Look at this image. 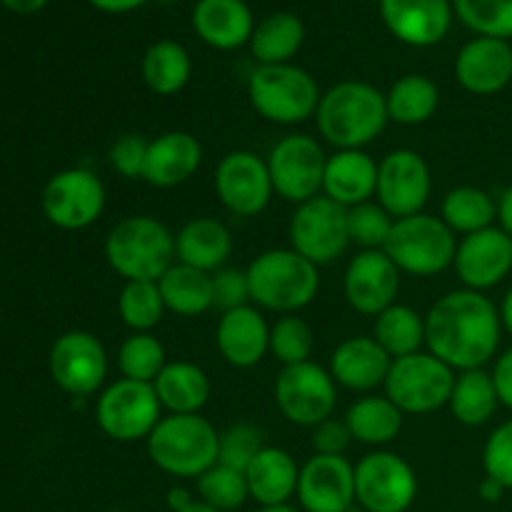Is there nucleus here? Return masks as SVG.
Returning <instances> with one entry per match:
<instances>
[{
	"label": "nucleus",
	"mask_w": 512,
	"mask_h": 512,
	"mask_svg": "<svg viewBox=\"0 0 512 512\" xmlns=\"http://www.w3.org/2000/svg\"><path fill=\"white\" fill-rule=\"evenodd\" d=\"M500 335V310L478 290L463 288L445 293L425 315L428 353L458 373L485 368L498 353Z\"/></svg>",
	"instance_id": "f257e3e1"
},
{
	"label": "nucleus",
	"mask_w": 512,
	"mask_h": 512,
	"mask_svg": "<svg viewBox=\"0 0 512 512\" xmlns=\"http://www.w3.org/2000/svg\"><path fill=\"white\" fill-rule=\"evenodd\" d=\"M318 130L338 150H365L390 123L385 93L365 80H343L320 98Z\"/></svg>",
	"instance_id": "f03ea898"
},
{
	"label": "nucleus",
	"mask_w": 512,
	"mask_h": 512,
	"mask_svg": "<svg viewBox=\"0 0 512 512\" xmlns=\"http://www.w3.org/2000/svg\"><path fill=\"white\" fill-rule=\"evenodd\" d=\"M108 265L125 280L158 283L175 263V235L153 215H128L105 238Z\"/></svg>",
	"instance_id": "7ed1b4c3"
},
{
	"label": "nucleus",
	"mask_w": 512,
	"mask_h": 512,
	"mask_svg": "<svg viewBox=\"0 0 512 512\" xmlns=\"http://www.w3.org/2000/svg\"><path fill=\"white\" fill-rule=\"evenodd\" d=\"M250 300L258 308L280 315H295L308 308L320 290L318 265L293 248H273L248 265Z\"/></svg>",
	"instance_id": "20e7f679"
},
{
	"label": "nucleus",
	"mask_w": 512,
	"mask_h": 512,
	"mask_svg": "<svg viewBox=\"0 0 512 512\" xmlns=\"http://www.w3.org/2000/svg\"><path fill=\"white\" fill-rule=\"evenodd\" d=\"M148 458L173 478L198 480L218 463L220 433L203 415H163L148 435Z\"/></svg>",
	"instance_id": "39448f33"
},
{
	"label": "nucleus",
	"mask_w": 512,
	"mask_h": 512,
	"mask_svg": "<svg viewBox=\"0 0 512 512\" xmlns=\"http://www.w3.org/2000/svg\"><path fill=\"white\" fill-rule=\"evenodd\" d=\"M248 98L260 118L278 125H298L318 113L323 93L308 70L283 63L258 65L248 78Z\"/></svg>",
	"instance_id": "423d86ee"
},
{
	"label": "nucleus",
	"mask_w": 512,
	"mask_h": 512,
	"mask_svg": "<svg viewBox=\"0 0 512 512\" xmlns=\"http://www.w3.org/2000/svg\"><path fill=\"white\" fill-rule=\"evenodd\" d=\"M383 250L398 265L400 273L415 275V278H433V275L453 268L458 238L443 223V218L418 213L395 220Z\"/></svg>",
	"instance_id": "0eeeda50"
},
{
	"label": "nucleus",
	"mask_w": 512,
	"mask_h": 512,
	"mask_svg": "<svg viewBox=\"0 0 512 512\" xmlns=\"http://www.w3.org/2000/svg\"><path fill=\"white\" fill-rule=\"evenodd\" d=\"M455 378L458 375L450 365L420 350L393 360L383 388L405 415H428L450 403Z\"/></svg>",
	"instance_id": "6e6552de"
},
{
	"label": "nucleus",
	"mask_w": 512,
	"mask_h": 512,
	"mask_svg": "<svg viewBox=\"0 0 512 512\" xmlns=\"http://www.w3.org/2000/svg\"><path fill=\"white\" fill-rule=\"evenodd\" d=\"M163 418V405L153 383L120 378L110 383L95 403V423L115 443L148 440Z\"/></svg>",
	"instance_id": "1a4fd4ad"
},
{
	"label": "nucleus",
	"mask_w": 512,
	"mask_h": 512,
	"mask_svg": "<svg viewBox=\"0 0 512 512\" xmlns=\"http://www.w3.org/2000/svg\"><path fill=\"white\" fill-rule=\"evenodd\" d=\"M290 248L313 265H330L348 250V208L320 193L295 208L290 218Z\"/></svg>",
	"instance_id": "9d476101"
},
{
	"label": "nucleus",
	"mask_w": 512,
	"mask_h": 512,
	"mask_svg": "<svg viewBox=\"0 0 512 512\" xmlns=\"http://www.w3.org/2000/svg\"><path fill=\"white\" fill-rule=\"evenodd\" d=\"M338 403V383L330 370L318 363L288 365L275 378V405L288 423L300 428H315L323 420L333 418Z\"/></svg>",
	"instance_id": "9b49d317"
},
{
	"label": "nucleus",
	"mask_w": 512,
	"mask_h": 512,
	"mask_svg": "<svg viewBox=\"0 0 512 512\" xmlns=\"http://www.w3.org/2000/svg\"><path fill=\"white\" fill-rule=\"evenodd\" d=\"M328 155L323 145L305 133L285 135L268 155V170L275 193L288 203H305L323 193Z\"/></svg>",
	"instance_id": "f8f14e48"
},
{
	"label": "nucleus",
	"mask_w": 512,
	"mask_h": 512,
	"mask_svg": "<svg viewBox=\"0 0 512 512\" xmlns=\"http://www.w3.org/2000/svg\"><path fill=\"white\" fill-rule=\"evenodd\" d=\"M418 498V475L400 455L378 450L355 465V500L368 512H408Z\"/></svg>",
	"instance_id": "ddd939ff"
},
{
	"label": "nucleus",
	"mask_w": 512,
	"mask_h": 512,
	"mask_svg": "<svg viewBox=\"0 0 512 512\" xmlns=\"http://www.w3.org/2000/svg\"><path fill=\"white\" fill-rule=\"evenodd\" d=\"M215 193L223 208L238 218L260 215L275 195L268 160L253 150H230L215 168Z\"/></svg>",
	"instance_id": "4468645a"
},
{
	"label": "nucleus",
	"mask_w": 512,
	"mask_h": 512,
	"mask_svg": "<svg viewBox=\"0 0 512 512\" xmlns=\"http://www.w3.org/2000/svg\"><path fill=\"white\" fill-rule=\"evenodd\" d=\"M433 193V175L418 150L398 148L378 163V203L395 220L423 213Z\"/></svg>",
	"instance_id": "2eb2a0df"
},
{
	"label": "nucleus",
	"mask_w": 512,
	"mask_h": 512,
	"mask_svg": "<svg viewBox=\"0 0 512 512\" xmlns=\"http://www.w3.org/2000/svg\"><path fill=\"white\" fill-rule=\"evenodd\" d=\"M43 210L63 230L90 228L105 210V185L85 168L63 170L45 185Z\"/></svg>",
	"instance_id": "dca6fc26"
},
{
	"label": "nucleus",
	"mask_w": 512,
	"mask_h": 512,
	"mask_svg": "<svg viewBox=\"0 0 512 512\" xmlns=\"http://www.w3.org/2000/svg\"><path fill=\"white\" fill-rule=\"evenodd\" d=\"M50 375L70 395H93L108 378V353L93 333L70 330L50 350Z\"/></svg>",
	"instance_id": "f3484780"
},
{
	"label": "nucleus",
	"mask_w": 512,
	"mask_h": 512,
	"mask_svg": "<svg viewBox=\"0 0 512 512\" xmlns=\"http://www.w3.org/2000/svg\"><path fill=\"white\" fill-rule=\"evenodd\" d=\"M400 270L385 250H360L345 268L343 290L353 310L378 318L395 305L400 293Z\"/></svg>",
	"instance_id": "a211bd4d"
},
{
	"label": "nucleus",
	"mask_w": 512,
	"mask_h": 512,
	"mask_svg": "<svg viewBox=\"0 0 512 512\" xmlns=\"http://www.w3.org/2000/svg\"><path fill=\"white\" fill-rule=\"evenodd\" d=\"M453 268L468 290L485 293L495 288L512 270V238L495 225L480 233L465 235L458 243Z\"/></svg>",
	"instance_id": "6ab92c4d"
},
{
	"label": "nucleus",
	"mask_w": 512,
	"mask_h": 512,
	"mask_svg": "<svg viewBox=\"0 0 512 512\" xmlns=\"http://www.w3.org/2000/svg\"><path fill=\"white\" fill-rule=\"evenodd\" d=\"M298 500L305 512H348L355 503V465L345 455H313L300 468Z\"/></svg>",
	"instance_id": "aec40b11"
},
{
	"label": "nucleus",
	"mask_w": 512,
	"mask_h": 512,
	"mask_svg": "<svg viewBox=\"0 0 512 512\" xmlns=\"http://www.w3.org/2000/svg\"><path fill=\"white\" fill-rule=\"evenodd\" d=\"M380 15L400 43L430 48L450 33L455 10L450 0H380Z\"/></svg>",
	"instance_id": "412c9836"
},
{
	"label": "nucleus",
	"mask_w": 512,
	"mask_h": 512,
	"mask_svg": "<svg viewBox=\"0 0 512 512\" xmlns=\"http://www.w3.org/2000/svg\"><path fill=\"white\" fill-rule=\"evenodd\" d=\"M455 78L468 93L495 95L512 83V45L475 35L455 58Z\"/></svg>",
	"instance_id": "4be33fe9"
},
{
	"label": "nucleus",
	"mask_w": 512,
	"mask_h": 512,
	"mask_svg": "<svg viewBox=\"0 0 512 512\" xmlns=\"http://www.w3.org/2000/svg\"><path fill=\"white\" fill-rule=\"evenodd\" d=\"M203 148L188 130H168L148 143L143 180L153 188H178L198 173Z\"/></svg>",
	"instance_id": "5701e85b"
},
{
	"label": "nucleus",
	"mask_w": 512,
	"mask_h": 512,
	"mask_svg": "<svg viewBox=\"0 0 512 512\" xmlns=\"http://www.w3.org/2000/svg\"><path fill=\"white\" fill-rule=\"evenodd\" d=\"M390 365L393 358L380 348L373 335H353L333 350L328 370L340 388L370 393L385 385Z\"/></svg>",
	"instance_id": "b1692460"
},
{
	"label": "nucleus",
	"mask_w": 512,
	"mask_h": 512,
	"mask_svg": "<svg viewBox=\"0 0 512 512\" xmlns=\"http://www.w3.org/2000/svg\"><path fill=\"white\" fill-rule=\"evenodd\" d=\"M215 345L233 368H255L270 350V325L253 305L223 313L215 328Z\"/></svg>",
	"instance_id": "393cba45"
},
{
	"label": "nucleus",
	"mask_w": 512,
	"mask_h": 512,
	"mask_svg": "<svg viewBox=\"0 0 512 512\" xmlns=\"http://www.w3.org/2000/svg\"><path fill=\"white\" fill-rule=\"evenodd\" d=\"M193 30L215 50L243 48L253 38V10L245 0H198L193 8Z\"/></svg>",
	"instance_id": "a878e982"
},
{
	"label": "nucleus",
	"mask_w": 512,
	"mask_h": 512,
	"mask_svg": "<svg viewBox=\"0 0 512 512\" xmlns=\"http://www.w3.org/2000/svg\"><path fill=\"white\" fill-rule=\"evenodd\" d=\"M378 190V163L365 150H338L325 165L323 195L343 208L368 203Z\"/></svg>",
	"instance_id": "bb28decb"
},
{
	"label": "nucleus",
	"mask_w": 512,
	"mask_h": 512,
	"mask_svg": "<svg viewBox=\"0 0 512 512\" xmlns=\"http://www.w3.org/2000/svg\"><path fill=\"white\" fill-rule=\"evenodd\" d=\"M250 498L258 500L263 508H280L298 495L300 468L293 455L283 448L265 445L250 468L245 470Z\"/></svg>",
	"instance_id": "cd10ccee"
},
{
	"label": "nucleus",
	"mask_w": 512,
	"mask_h": 512,
	"mask_svg": "<svg viewBox=\"0 0 512 512\" xmlns=\"http://www.w3.org/2000/svg\"><path fill=\"white\" fill-rule=\"evenodd\" d=\"M233 253V235L225 223L215 218H193L175 235V258L178 263L215 273L225 268Z\"/></svg>",
	"instance_id": "c85d7f7f"
},
{
	"label": "nucleus",
	"mask_w": 512,
	"mask_h": 512,
	"mask_svg": "<svg viewBox=\"0 0 512 512\" xmlns=\"http://www.w3.org/2000/svg\"><path fill=\"white\" fill-rule=\"evenodd\" d=\"M160 405L168 415H198L210 400V380L203 368L188 360H175L153 383Z\"/></svg>",
	"instance_id": "c756f323"
},
{
	"label": "nucleus",
	"mask_w": 512,
	"mask_h": 512,
	"mask_svg": "<svg viewBox=\"0 0 512 512\" xmlns=\"http://www.w3.org/2000/svg\"><path fill=\"white\" fill-rule=\"evenodd\" d=\"M305 43L303 20L288 10L265 15L260 23H255L253 38H250V53L258 60V65H283L298 55Z\"/></svg>",
	"instance_id": "7c9ffc66"
},
{
	"label": "nucleus",
	"mask_w": 512,
	"mask_h": 512,
	"mask_svg": "<svg viewBox=\"0 0 512 512\" xmlns=\"http://www.w3.org/2000/svg\"><path fill=\"white\" fill-rule=\"evenodd\" d=\"M405 413L388 398V395H368V398L355 400L345 413L353 440L365 445H388L403 430Z\"/></svg>",
	"instance_id": "2f4dec72"
},
{
	"label": "nucleus",
	"mask_w": 512,
	"mask_h": 512,
	"mask_svg": "<svg viewBox=\"0 0 512 512\" xmlns=\"http://www.w3.org/2000/svg\"><path fill=\"white\" fill-rule=\"evenodd\" d=\"M158 288L165 300V308L183 318H195L213 308V273L175 263L158 280Z\"/></svg>",
	"instance_id": "473e14b6"
},
{
	"label": "nucleus",
	"mask_w": 512,
	"mask_h": 512,
	"mask_svg": "<svg viewBox=\"0 0 512 512\" xmlns=\"http://www.w3.org/2000/svg\"><path fill=\"white\" fill-rule=\"evenodd\" d=\"M500 398L495 390L493 373L483 368L463 370L455 378L453 395H450V413L458 423L468 425V428H480L488 423L498 410Z\"/></svg>",
	"instance_id": "72a5a7b5"
},
{
	"label": "nucleus",
	"mask_w": 512,
	"mask_h": 512,
	"mask_svg": "<svg viewBox=\"0 0 512 512\" xmlns=\"http://www.w3.org/2000/svg\"><path fill=\"white\" fill-rule=\"evenodd\" d=\"M388 118L398 125H423L438 113L440 90L433 78L420 73L403 75L385 93Z\"/></svg>",
	"instance_id": "f704fd0d"
},
{
	"label": "nucleus",
	"mask_w": 512,
	"mask_h": 512,
	"mask_svg": "<svg viewBox=\"0 0 512 512\" xmlns=\"http://www.w3.org/2000/svg\"><path fill=\"white\" fill-rule=\"evenodd\" d=\"M193 75V60L178 40H158L143 55V80L155 95H178Z\"/></svg>",
	"instance_id": "c9c22d12"
},
{
	"label": "nucleus",
	"mask_w": 512,
	"mask_h": 512,
	"mask_svg": "<svg viewBox=\"0 0 512 512\" xmlns=\"http://www.w3.org/2000/svg\"><path fill=\"white\" fill-rule=\"evenodd\" d=\"M373 338L393 360L420 353L425 345V315L410 305H390L375 318Z\"/></svg>",
	"instance_id": "e433bc0d"
},
{
	"label": "nucleus",
	"mask_w": 512,
	"mask_h": 512,
	"mask_svg": "<svg viewBox=\"0 0 512 512\" xmlns=\"http://www.w3.org/2000/svg\"><path fill=\"white\" fill-rule=\"evenodd\" d=\"M440 218L453 233H460L465 238V235L493 228V223L498 220V203L485 190L460 185L443 198Z\"/></svg>",
	"instance_id": "4c0bfd02"
},
{
	"label": "nucleus",
	"mask_w": 512,
	"mask_h": 512,
	"mask_svg": "<svg viewBox=\"0 0 512 512\" xmlns=\"http://www.w3.org/2000/svg\"><path fill=\"white\" fill-rule=\"evenodd\" d=\"M165 300L160 295L158 283L153 280H133L125 283L118 295L120 320L128 325L133 333H150L158 328L165 315Z\"/></svg>",
	"instance_id": "58836bf2"
},
{
	"label": "nucleus",
	"mask_w": 512,
	"mask_h": 512,
	"mask_svg": "<svg viewBox=\"0 0 512 512\" xmlns=\"http://www.w3.org/2000/svg\"><path fill=\"white\" fill-rule=\"evenodd\" d=\"M118 365L123 378L138 380V383H155L168 360H165L163 343L153 333H133L120 345Z\"/></svg>",
	"instance_id": "ea45409f"
},
{
	"label": "nucleus",
	"mask_w": 512,
	"mask_h": 512,
	"mask_svg": "<svg viewBox=\"0 0 512 512\" xmlns=\"http://www.w3.org/2000/svg\"><path fill=\"white\" fill-rule=\"evenodd\" d=\"M453 10L475 35L512 38V0H453Z\"/></svg>",
	"instance_id": "a19ab883"
},
{
	"label": "nucleus",
	"mask_w": 512,
	"mask_h": 512,
	"mask_svg": "<svg viewBox=\"0 0 512 512\" xmlns=\"http://www.w3.org/2000/svg\"><path fill=\"white\" fill-rule=\"evenodd\" d=\"M198 495L200 503L210 505V508L220 512L238 510L250 498L248 478L240 470L215 463L213 468L205 470L198 478Z\"/></svg>",
	"instance_id": "79ce46f5"
},
{
	"label": "nucleus",
	"mask_w": 512,
	"mask_h": 512,
	"mask_svg": "<svg viewBox=\"0 0 512 512\" xmlns=\"http://www.w3.org/2000/svg\"><path fill=\"white\" fill-rule=\"evenodd\" d=\"M315 348L313 328L303 318L295 315H283L278 323L270 328V353L275 355L283 368L298 363H308Z\"/></svg>",
	"instance_id": "37998d69"
},
{
	"label": "nucleus",
	"mask_w": 512,
	"mask_h": 512,
	"mask_svg": "<svg viewBox=\"0 0 512 512\" xmlns=\"http://www.w3.org/2000/svg\"><path fill=\"white\" fill-rule=\"evenodd\" d=\"M395 218L380 203L355 205L348 208V235L350 245H358L363 250H383L390 238Z\"/></svg>",
	"instance_id": "c03bdc74"
},
{
	"label": "nucleus",
	"mask_w": 512,
	"mask_h": 512,
	"mask_svg": "<svg viewBox=\"0 0 512 512\" xmlns=\"http://www.w3.org/2000/svg\"><path fill=\"white\" fill-rule=\"evenodd\" d=\"M263 448V438H260V430L255 425L235 423L220 433L218 463L245 473Z\"/></svg>",
	"instance_id": "a18cd8bd"
},
{
	"label": "nucleus",
	"mask_w": 512,
	"mask_h": 512,
	"mask_svg": "<svg viewBox=\"0 0 512 512\" xmlns=\"http://www.w3.org/2000/svg\"><path fill=\"white\" fill-rule=\"evenodd\" d=\"M483 468L485 478L498 480L505 490H512V418L490 433L483 450Z\"/></svg>",
	"instance_id": "49530a36"
},
{
	"label": "nucleus",
	"mask_w": 512,
	"mask_h": 512,
	"mask_svg": "<svg viewBox=\"0 0 512 512\" xmlns=\"http://www.w3.org/2000/svg\"><path fill=\"white\" fill-rule=\"evenodd\" d=\"M248 273L238 268H220L213 273V308L220 313H230L250 305Z\"/></svg>",
	"instance_id": "de8ad7c7"
},
{
	"label": "nucleus",
	"mask_w": 512,
	"mask_h": 512,
	"mask_svg": "<svg viewBox=\"0 0 512 512\" xmlns=\"http://www.w3.org/2000/svg\"><path fill=\"white\" fill-rule=\"evenodd\" d=\"M148 143L143 135L138 133H125L110 145V168L115 173H120L123 178H143V168H145V158H148Z\"/></svg>",
	"instance_id": "09e8293b"
},
{
	"label": "nucleus",
	"mask_w": 512,
	"mask_h": 512,
	"mask_svg": "<svg viewBox=\"0 0 512 512\" xmlns=\"http://www.w3.org/2000/svg\"><path fill=\"white\" fill-rule=\"evenodd\" d=\"M310 443H313L315 455H343L353 443V433H350L345 420L328 418L315 425Z\"/></svg>",
	"instance_id": "8fccbe9b"
},
{
	"label": "nucleus",
	"mask_w": 512,
	"mask_h": 512,
	"mask_svg": "<svg viewBox=\"0 0 512 512\" xmlns=\"http://www.w3.org/2000/svg\"><path fill=\"white\" fill-rule=\"evenodd\" d=\"M493 383L495 390H498L500 405L512 410V348L505 350V353L495 360Z\"/></svg>",
	"instance_id": "3c124183"
},
{
	"label": "nucleus",
	"mask_w": 512,
	"mask_h": 512,
	"mask_svg": "<svg viewBox=\"0 0 512 512\" xmlns=\"http://www.w3.org/2000/svg\"><path fill=\"white\" fill-rule=\"evenodd\" d=\"M93 8H98L100 13H133V10L143 8L145 3H150V0H88Z\"/></svg>",
	"instance_id": "603ef678"
},
{
	"label": "nucleus",
	"mask_w": 512,
	"mask_h": 512,
	"mask_svg": "<svg viewBox=\"0 0 512 512\" xmlns=\"http://www.w3.org/2000/svg\"><path fill=\"white\" fill-rule=\"evenodd\" d=\"M498 220H500V228L512 238V185L500 195L498 200Z\"/></svg>",
	"instance_id": "864d4df0"
},
{
	"label": "nucleus",
	"mask_w": 512,
	"mask_h": 512,
	"mask_svg": "<svg viewBox=\"0 0 512 512\" xmlns=\"http://www.w3.org/2000/svg\"><path fill=\"white\" fill-rule=\"evenodd\" d=\"M0 3L5 5L8 10H13V13H38V10H43L45 5H48V0H0Z\"/></svg>",
	"instance_id": "5fc2aeb1"
},
{
	"label": "nucleus",
	"mask_w": 512,
	"mask_h": 512,
	"mask_svg": "<svg viewBox=\"0 0 512 512\" xmlns=\"http://www.w3.org/2000/svg\"><path fill=\"white\" fill-rule=\"evenodd\" d=\"M478 493H480V498L485 500V503H498V500L503 498L505 488H503V485L498 483V480H493V478H485L483 483H480Z\"/></svg>",
	"instance_id": "6e6d98bb"
},
{
	"label": "nucleus",
	"mask_w": 512,
	"mask_h": 512,
	"mask_svg": "<svg viewBox=\"0 0 512 512\" xmlns=\"http://www.w3.org/2000/svg\"><path fill=\"white\" fill-rule=\"evenodd\" d=\"M195 500L190 498V493L188 490H183V488H173L168 493V508L173 510V512H183L185 508H190V505H193Z\"/></svg>",
	"instance_id": "4d7b16f0"
},
{
	"label": "nucleus",
	"mask_w": 512,
	"mask_h": 512,
	"mask_svg": "<svg viewBox=\"0 0 512 512\" xmlns=\"http://www.w3.org/2000/svg\"><path fill=\"white\" fill-rule=\"evenodd\" d=\"M500 320H503V328L512 335V288L505 295L503 305H500Z\"/></svg>",
	"instance_id": "13d9d810"
},
{
	"label": "nucleus",
	"mask_w": 512,
	"mask_h": 512,
	"mask_svg": "<svg viewBox=\"0 0 512 512\" xmlns=\"http://www.w3.org/2000/svg\"><path fill=\"white\" fill-rule=\"evenodd\" d=\"M183 512H220V510H215V508H210V505H205V503H200V500H195V503L190 505V508H185Z\"/></svg>",
	"instance_id": "bf43d9fd"
},
{
	"label": "nucleus",
	"mask_w": 512,
	"mask_h": 512,
	"mask_svg": "<svg viewBox=\"0 0 512 512\" xmlns=\"http://www.w3.org/2000/svg\"><path fill=\"white\" fill-rule=\"evenodd\" d=\"M258 512H298V510L288 508V505H280V508H263V510H258Z\"/></svg>",
	"instance_id": "052dcab7"
},
{
	"label": "nucleus",
	"mask_w": 512,
	"mask_h": 512,
	"mask_svg": "<svg viewBox=\"0 0 512 512\" xmlns=\"http://www.w3.org/2000/svg\"><path fill=\"white\" fill-rule=\"evenodd\" d=\"M108 512H128V510H108Z\"/></svg>",
	"instance_id": "680f3d73"
}]
</instances>
